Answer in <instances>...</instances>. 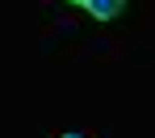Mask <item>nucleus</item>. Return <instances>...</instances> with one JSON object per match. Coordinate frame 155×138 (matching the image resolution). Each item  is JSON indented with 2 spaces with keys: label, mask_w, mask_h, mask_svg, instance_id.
Segmentation results:
<instances>
[{
  "label": "nucleus",
  "mask_w": 155,
  "mask_h": 138,
  "mask_svg": "<svg viewBox=\"0 0 155 138\" xmlns=\"http://www.w3.org/2000/svg\"><path fill=\"white\" fill-rule=\"evenodd\" d=\"M71 4L84 8L92 21H117V17L130 8V0H71Z\"/></svg>",
  "instance_id": "nucleus-1"
},
{
  "label": "nucleus",
  "mask_w": 155,
  "mask_h": 138,
  "mask_svg": "<svg viewBox=\"0 0 155 138\" xmlns=\"http://www.w3.org/2000/svg\"><path fill=\"white\" fill-rule=\"evenodd\" d=\"M54 138H92V134H84V130H67V134H54Z\"/></svg>",
  "instance_id": "nucleus-2"
}]
</instances>
